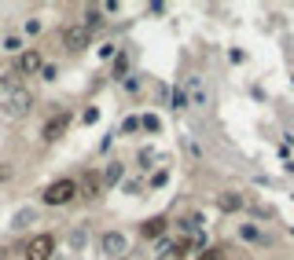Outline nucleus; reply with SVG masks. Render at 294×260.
<instances>
[{
	"mask_svg": "<svg viewBox=\"0 0 294 260\" xmlns=\"http://www.w3.org/2000/svg\"><path fill=\"white\" fill-rule=\"evenodd\" d=\"M67 125H70V114H67V110H59V114H52V118L48 121H44V139H59V136H63V132H67Z\"/></svg>",
	"mask_w": 294,
	"mask_h": 260,
	"instance_id": "nucleus-6",
	"label": "nucleus"
},
{
	"mask_svg": "<svg viewBox=\"0 0 294 260\" xmlns=\"http://www.w3.org/2000/svg\"><path fill=\"white\" fill-rule=\"evenodd\" d=\"M74 194H77V184H74V180H55V184L44 187V201H48V205H67Z\"/></svg>",
	"mask_w": 294,
	"mask_h": 260,
	"instance_id": "nucleus-2",
	"label": "nucleus"
},
{
	"mask_svg": "<svg viewBox=\"0 0 294 260\" xmlns=\"http://www.w3.org/2000/svg\"><path fill=\"white\" fill-rule=\"evenodd\" d=\"M4 48H8V51H18V48H22V41H18L15 33H8V37H4Z\"/></svg>",
	"mask_w": 294,
	"mask_h": 260,
	"instance_id": "nucleus-17",
	"label": "nucleus"
},
{
	"mask_svg": "<svg viewBox=\"0 0 294 260\" xmlns=\"http://www.w3.org/2000/svg\"><path fill=\"white\" fill-rule=\"evenodd\" d=\"M100 249H103V257H118V260H121V253L129 249V242H125L121 231H107V235L100 238Z\"/></svg>",
	"mask_w": 294,
	"mask_h": 260,
	"instance_id": "nucleus-4",
	"label": "nucleus"
},
{
	"mask_svg": "<svg viewBox=\"0 0 294 260\" xmlns=\"http://www.w3.org/2000/svg\"><path fill=\"white\" fill-rule=\"evenodd\" d=\"M26 260H48L52 253H55V238L52 235H34L30 242H26Z\"/></svg>",
	"mask_w": 294,
	"mask_h": 260,
	"instance_id": "nucleus-3",
	"label": "nucleus"
},
{
	"mask_svg": "<svg viewBox=\"0 0 294 260\" xmlns=\"http://www.w3.org/2000/svg\"><path fill=\"white\" fill-rule=\"evenodd\" d=\"M88 37H92V30H85V26H67V30H63V44H67L70 51H81L85 44H88Z\"/></svg>",
	"mask_w": 294,
	"mask_h": 260,
	"instance_id": "nucleus-5",
	"label": "nucleus"
},
{
	"mask_svg": "<svg viewBox=\"0 0 294 260\" xmlns=\"http://www.w3.org/2000/svg\"><path fill=\"white\" fill-rule=\"evenodd\" d=\"M188 92H191V103H195V107H206V88H202L199 77H191V81H188Z\"/></svg>",
	"mask_w": 294,
	"mask_h": 260,
	"instance_id": "nucleus-10",
	"label": "nucleus"
},
{
	"mask_svg": "<svg viewBox=\"0 0 294 260\" xmlns=\"http://www.w3.org/2000/svg\"><path fill=\"white\" fill-rule=\"evenodd\" d=\"M239 235H243L246 242H265V235H261L258 227H250V224H243V227H239Z\"/></svg>",
	"mask_w": 294,
	"mask_h": 260,
	"instance_id": "nucleus-13",
	"label": "nucleus"
},
{
	"mask_svg": "<svg viewBox=\"0 0 294 260\" xmlns=\"http://www.w3.org/2000/svg\"><path fill=\"white\" fill-rule=\"evenodd\" d=\"M140 125H143V128H147V132H158V128H162V125H158V118H143V121H140Z\"/></svg>",
	"mask_w": 294,
	"mask_h": 260,
	"instance_id": "nucleus-20",
	"label": "nucleus"
},
{
	"mask_svg": "<svg viewBox=\"0 0 294 260\" xmlns=\"http://www.w3.org/2000/svg\"><path fill=\"white\" fill-rule=\"evenodd\" d=\"M0 110H4L8 118H26V114L34 110V92H30V88H15V92H8L4 99H0Z\"/></svg>",
	"mask_w": 294,
	"mask_h": 260,
	"instance_id": "nucleus-1",
	"label": "nucleus"
},
{
	"mask_svg": "<svg viewBox=\"0 0 294 260\" xmlns=\"http://www.w3.org/2000/svg\"><path fill=\"white\" fill-rule=\"evenodd\" d=\"M41 66H44L41 51H22V55H18V70H15V74L18 77H22V74H37Z\"/></svg>",
	"mask_w": 294,
	"mask_h": 260,
	"instance_id": "nucleus-7",
	"label": "nucleus"
},
{
	"mask_svg": "<svg viewBox=\"0 0 294 260\" xmlns=\"http://www.w3.org/2000/svg\"><path fill=\"white\" fill-rule=\"evenodd\" d=\"M125 70H129V59H125V55H118V59H114V77H121Z\"/></svg>",
	"mask_w": 294,
	"mask_h": 260,
	"instance_id": "nucleus-16",
	"label": "nucleus"
},
{
	"mask_svg": "<svg viewBox=\"0 0 294 260\" xmlns=\"http://www.w3.org/2000/svg\"><path fill=\"white\" fill-rule=\"evenodd\" d=\"M37 220V213L34 209H22V213H15V227H26V224H34Z\"/></svg>",
	"mask_w": 294,
	"mask_h": 260,
	"instance_id": "nucleus-14",
	"label": "nucleus"
},
{
	"mask_svg": "<svg viewBox=\"0 0 294 260\" xmlns=\"http://www.w3.org/2000/svg\"><path fill=\"white\" fill-rule=\"evenodd\" d=\"M118 180H121V165H110L107 172H103V184L110 187V184H118Z\"/></svg>",
	"mask_w": 294,
	"mask_h": 260,
	"instance_id": "nucleus-15",
	"label": "nucleus"
},
{
	"mask_svg": "<svg viewBox=\"0 0 294 260\" xmlns=\"http://www.w3.org/2000/svg\"><path fill=\"white\" fill-rule=\"evenodd\" d=\"M77 191L85 194V198H100V191H103V176L100 172H85V180H81V187Z\"/></svg>",
	"mask_w": 294,
	"mask_h": 260,
	"instance_id": "nucleus-8",
	"label": "nucleus"
},
{
	"mask_svg": "<svg viewBox=\"0 0 294 260\" xmlns=\"http://www.w3.org/2000/svg\"><path fill=\"white\" fill-rule=\"evenodd\" d=\"M173 107H176V110H180V107H188V95L180 92V88H176V92H173Z\"/></svg>",
	"mask_w": 294,
	"mask_h": 260,
	"instance_id": "nucleus-19",
	"label": "nucleus"
},
{
	"mask_svg": "<svg viewBox=\"0 0 294 260\" xmlns=\"http://www.w3.org/2000/svg\"><path fill=\"white\" fill-rule=\"evenodd\" d=\"M121 128H125V132H136V128H140V118H125V125H121Z\"/></svg>",
	"mask_w": 294,
	"mask_h": 260,
	"instance_id": "nucleus-21",
	"label": "nucleus"
},
{
	"mask_svg": "<svg viewBox=\"0 0 294 260\" xmlns=\"http://www.w3.org/2000/svg\"><path fill=\"white\" fill-rule=\"evenodd\" d=\"M199 260H225V249H206Z\"/></svg>",
	"mask_w": 294,
	"mask_h": 260,
	"instance_id": "nucleus-18",
	"label": "nucleus"
},
{
	"mask_svg": "<svg viewBox=\"0 0 294 260\" xmlns=\"http://www.w3.org/2000/svg\"><path fill=\"white\" fill-rule=\"evenodd\" d=\"M15 88H22V77L15 74V70H8V74H0V99L8 92H15Z\"/></svg>",
	"mask_w": 294,
	"mask_h": 260,
	"instance_id": "nucleus-9",
	"label": "nucleus"
},
{
	"mask_svg": "<svg viewBox=\"0 0 294 260\" xmlns=\"http://www.w3.org/2000/svg\"><path fill=\"white\" fill-rule=\"evenodd\" d=\"M217 205H221L225 213H235V209H243V198H239V194H221Z\"/></svg>",
	"mask_w": 294,
	"mask_h": 260,
	"instance_id": "nucleus-11",
	"label": "nucleus"
},
{
	"mask_svg": "<svg viewBox=\"0 0 294 260\" xmlns=\"http://www.w3.org/2000/svg\"><path fill=\"white\" fill-rule=\"evenodd\" d=\"M162 231H166V220H162V216H155V220H147V224H143V235H147V238H158Z\"/></svg>",
	"mask_w": 294,
	"mask_h": 260,
	"instance_id": "nucleus-12",
	"label": "nucleus"
}]
</instances>
